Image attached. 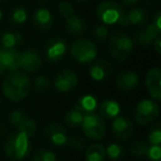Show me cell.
<instances>
[{
	"mask_svg": "<svg viewBox=\"0 0 161 161\" xmlns=\"http://www.w3.org/2000/svg\"><path fill=\"white\" fill-rule=\"evenodd\" d=\"M31 80L25 71L17 69L9 72L1 85L3 95L11 102H20L29 95L31 91Z\"/></svg>",
	"mask_w": 161,
	"mask_h": 161,
	"instance_id": "obj_1",
	"label": "cell"
},
{
	"mask_svg": "<svg viewBox=\"0 0 161 161\" xmlns=\"http://www.w3.org/2000/svg\"><path fill=\"white\" fill-rule=\"evenodd\" d=\"M96 17L102 23L105 25H118L123 27L129 25V21L127 18V14L125 10L113 0H105L102 1L96 7Z\"/></svg>",
	"mask_w": 161,
	"mask_h": 161,
	"instance_id": "obj_2",
	"label": "cell"
},
{
	"mask_svg": "<svg viewBox=\"0 0 161 161\" xmlns=\"http://www.w3.org/2000/svg\"><path fill=\"white\" fill-rule=\"evenodd\" d=\"M134 49V41L125 32H115L108 38V52L117 62H124L130 56Z\"/></svg>",
	"mask_w": 161,
	"mask_h": 161,
	"instance_id": "obj_3",
	"label": "cell"
},
{
	"mask_svg": "<svg viewBox=\"0 0 161 161\" xmlns=\"http://www.w3.org/2000/svg\"><path fill=\"white\" fill-rule=\"evenodd\" d=\"M31 149L30 138L25 136L22 131H17L8 137L5 143L6 156L14 161L25 159L29 154Z\"/></svg>",
	"mask_w": 161,
	"mask_h": 161,
	"instance_id": "obj_4",
	"label": "cell"
},
{
	"mask_svg": "<svg viewBox=\"0 0 161 161\" xmlns=\"http://www.w3.org/2000/svg\"><path fill=\"white\" fill-rule=\"evenodd\" d=\"M69 54L80 63H91L97 56V47L88 39H77L72 43Z\"/></svg>",
	"mask_w": 161,
	"mask_h": 161,
	"instance_id": "obj_5",
	"label": "cell"
},
{
	"mask_svg": "<svg viewBox=\"0 0 161 161\" xmlns=\"http://www.w3.org/2000/svg\"><path fill=\"white\" fill-rule=\"evenodd\" d=\"M80 127L83 129L84 135L91 140L98 141L105 137L106 124L98 114H95V113L85 114Z\"/></svg>",
	"mask_w": 161,
	"mask_h": 161,
	"instance_id": "obj_6",
	"label": "cell"
},
{
	"mask_svg": "<svg viewBox=\"0 0 161 161\" xmlns=\"http://www.w3.org/2000/svg\"><path fill=\"white\" fill-rule=\"evenodd\" d=\"M160 114V107L153 99L146 98L140 101L136 106L135 110V120L138 125L146 126L156 120Z\"/></svg>",
	"mask_w": 161,
	"mask_h": 161,
	"instance_id": "obj_7",
	"label": "cell"
},
{
	"mask_svg": "<svg viewBox=\"0 0 161 161\" xmlns=\"http://www.w3.org/2000/svg\"><path fill=\"white\" fill-rule=\"evenodd\" d=\"M77 75L72 69H62L56 74L54 78V87L60 93H69L77 86Z\"/></svg>",
	"mask_w": 161,
	"mask_h": 161,
	"instance_id": "obj_8",
	"label": "cell"
},
{
	"mask_svg": "<svg viewBox=\"0 0 161 161\" xmlns=\"http://www.w3.org/2000/svg\"><path fill=\"white\" fill-rule=\"evenodd\" d=\"M146 87L151 99L156 102L161 101V69L152 67L146 74Z\"/></svg>",
	"mask_w": 161,
	"mask_h": 161,
	"instance_id": "obj_9",
	"label": "cell"
},
{
	"mask_svg": "<svg viewBox=\"0 0 161 161\" xmlns=\"http://www.w3.org/2000/svg\"><path fill=\"white\" fill-rule=\"evenodd\" d=\"M42 65V58L34 49L25 50L20 53V69L25 73H34Z\"/></svg>",
	"mask_w": 161,
	"mask_h": 161,
	"instance_id": "obj_10",
	"label": "cell"
},
{
	"mask_svg": "<svg viewBox=\"0 0 161 161\" xmlns=\"http://www.w3.org/2000/svg\"><path fill=\"white\" fill-rule=\"evenodd\" d=\"M0 64L8 72L20 69V52L16 47H0Z\"/></svg>",
	"mask_w": 161,
	"mask_h": 161,
	"instance_id": "obj_11",
	"label": "cell"
},
{
	"mask_svg": "<svg viewBox=\"0 0 161 161\" xmlns=\"http://www.w3.org/2000/svg\"><path fill=\"white\" fill-rule=\"evenodd\" d=\"M44 134L45 137L50 140V142H52L54 146H58V147H62V146L66 145L67 139H69L66 129L61 124L58 123L47 124L44 128Z\"/></svg>",
	"mask_w": 161,
	"mask_h": 161,
	"instance_id": "obj_12",
	"label": "cell"
},
{
	"mask_svg": "<svg viewBox=\"0 0 161 161\" xmlns=\"http://www.w3.org/2000/svg\"><path fill=\"white\" fill-rule=\"evenodd\" d=\"M112 130L114 136L119 140H127L134 134V125L129 119L123 116H117L113 120Z\"/></svg>",
	"mask_w": 161,
	"mask_h": 161,
	"instance_id": "obj_13",
	"label": "cell"
},
{
	"mask_svg": "<svg viewBox=\"0 0 161 161\" xmlns=\"http://www.w3.org/2000/svg\"><path fill=\"white\" fill-rule=\"evenodd\" d=\"M67 44L62 38H53L45 45V55L50 62H58L64 56Z\"/></svg>",
	"mask_w": 161,
	"mask_h": 161,
	"instance_id": "obj_14",
	"label": "cell"
},
{
	"mask_svg": "<svg viewBox=\"0 0 161 161\" xmlns=\"http://www.w3.org/2000/svg\"><path fill=\"white\" fill-rule=\"evenodd\" d=\"M116 87L121 92H129L139 84V76L134 71H123L116 77Z\"/></svg>",
	"mask_w": 161,
	"mask_h": 161,
	"instance_id": "obj_15",
	"label": "cell"
},
{
	"mask_svg": "<svg viewBox=\"0 0 161 161\" xmlns=\"http://www.w3.org/2000/svg\"><path fill=\"white\" fill-rule=\"evenodd\" d=\"M112 74H113L112 63L107 60H104V58L96 61L90 69V76L92 77V80H96V82H101V80H106Z\"/></svg>",
	"mask_w": 161,
	"mask_h": 161,
	"instance_id": "obj_16",
	"label": "cell"
},
{
	"mask_svg": "<svg viewBox=\"0 0 161 161\" xmlns=\"http://www.w3.org/2000/svg\"><path fill=\"white\" fill-rule=\"evenodd\" d=\"M160 32L161 30H159L153 23H150L142 30L137 32L135 36V40L142 47H148V45L152 44V42L157 36H160Z\"/></svg>",
	"mask_w": 161,
	"mask_h": 161,
	"instance_id": "obj_17",
	"label": "cell"
},
{
	"mask_svg": "<svg viewBox=\"0 0 161 161\" xmlns=\"http://www.w3.org/2000/svg\"><path fill=\"white\" fill-rule=\"evenodd\" d=\"M33 23L38 29L40 30H49L53 25V16L50 12V10L45 9V8H40V9L36 10L32 17Z\"/></svg>",
	"mask_w": 161,
	"mask_h": 161,
	"instance_id": "obj_18",
	"label": "cell"
},
{
	"mask_svg": "<svg viewBox=\"0 0 161 161\" xmlns=\"http://www.w3.org/2000/svg\"><path fill=\"white\" fill-rule=\"evenodd\" d=\"M65 20H66L65 21V28H66V31L69 36H82L86 31V23L84 19H82L80 17L76 16V14H72Z\"/></svg>",
	"mask_w": 161,
	"mask_h": 161,
	"instance_id": "obj_19",
	"label": "cell"
},
{
	"mask_svg": "<svg viewBox=\"0 0 161 161\" xmlns=\"http://www.w3.org/2000/svg\"><path fill=\"white\" fill-rule=\"evenodd\" d=\"M120 114V105L115 99H105L99 105V116L103 119H114Z\"/></svg>",
	"mask_w": 161,
	"mask_h": 161,
	"instance_id": "obj_20",
	"label": "cell"
},
{
	"mask_svg": "<svg viewBox=\"0 0 161 161\" xmlns=\"http://www.w3.org/2000/svg\"><path fill=\"white\" fill-rule=\"evenodd\" d=\"M97 106H98L97 99L93 95H84L83 97H80L78 99V102L75 104L74 107L85 115V114L94 113L96 110Z\"/></svg>",
	"mask_w": 161,
	"mask_h": 161,
	"instance_id": "obj_21",
	"label": "cell"
},
{
	"mask_svg": "<svg viewBox=\"0 0 161 161\" xmlns=\"http://www.w3.org/2000/svg\"><path fill=\"white\" fill-rule=\"evenodd\" d=\"M85 158L86 161H104L106 158L105 147L102 143H92L86 149Z\"/></svg>",
	"mask_w": 161,
	"mask_h": 161,
	"instance_id": "obj_22",
	"label": "cell"
},
{
	"mask_svg": "<svg viewBox=\"0 0 161 161\" xmlns=\"http://www.w3.org/2000/svg\"><path fill=\"white\" fill-rule=\"evenodd\" d=\"M127 18L129 21V25H142L147 22L148 14L146 10L141 9V8H134L127 14Z\"/></svg>",
	"mask_w": 161,
	"mask_h": 161,
	"instance_id": "obj_23",
	"label": "cell"
},
{
	"mask_svg": "<svg viewBox=\"0 0 161 161\" xmlns=\"http://www.w3.org/2000/svg\"><path fill=\"white\" fill-rule=\"evenodd\" d=\"M0 42L3 47H16L22 42V36L19 32L7 31L1 36Z\"/></svg>",
	"mask_w": 161,
	"mask_h": 161,
	"instance_id": "obj_24",
	"label": "cell"
},
{
	"mask_svg": "<svg viewBox=\"0 0 161 161\" xmlns=\"http://www.w3.org/2000/svg\"><path fill=\"white\" fill-rule=\"evenodd\" d=\"M84 114L82 112H80L78 109H76L75 107H73L71 110L66 113L65 115V124L71 128H78L80 127L82 123H83Z\"/></svg>",
	"mask_w": 161,
	"mask_h": 161,
	"instance_id": "obj_25",
	"label": "cell"
},
{
	"mask_svg": "<svg viewBox=\"0 0 161 161\" xmlns=\"http://www.w3.org/2000/svg\"><path fill=\"white\" fill-rule=\"evenodd\" d=\"M16 128L18 129V131H22L23 134H25V136H27L28 138H32L36 131V124L33 119L30 118L27 115V116L18 124V126H17Z\"/></svg>",
	"mask_w": 161,
	"mask_h": 161,
	"instance_id": "obj_26",
	"label": "cell"
},
{
	"mask_svg": "<svg viewBox=\"0 0 161 161\" xmlns=\"http://www.w3.org/2000/svg\"><path fill=\"white\" fill-rule=\"evenodd\" d=\"M28 19V14L25 7H16L11 11L10 14V20L14 25H23Z\"/></svg>",
	"mask_w": 161,
	"mask_h": 161,
	"instance_id": "obj_27",
	"label": "cell"
},
{
	"mask_svg": "<svg viewBox=\"0 0 161 161\" xmlns=\"http://www.w3.org/2000/svg\"><path fill=\"white\" fill-rule=\"evenodd\" d=\"M148 147H149V146H148L145 141L136 140L130 146V152H131L132 156L137 157V158H142V157L147 156Z\"/></svg>",
	"mask_w": 161,
	"mask_h": 161,
	"instance_id": "obj_28",
	"label": "cell"
},
{
	"mask_svg": "<svg viewBox=\"0 0 161 161\" xmlns=\"http://www.w3.org/2000/svg\"><path fill=\"white\" fill-rule=\"evenodd\" d=\"M33 87L36 92L40 93H45L50 90L51 87V82L50 80L44 75H38L36 76V78L33 80Z\"/></svg>",
	"mask_w": 161,
	"mask_h": 161,
	"instance_id": "obj_29",
	"label": "cell"
},
{
	"mask_svg": "<svg viewBox=\"0 0 161 161\" xmlns=\"http://www.w3.org/2000/svg\"><path fill=\"white\" fill-rule=\"evenodd\" d=\"M33 161H58L55 153L47 149H40L33 154Z\"/></svg>",
	"mask_w": 161,
	"mask_h": 161,
	"instance_id": "obj_30",
	"label": "cell"
},
{
	"mask_svg": "<svg viewBox=\"0 0 161 161\" xmlns=\"http://www.w3.org/2000/svg\"><path fill=\"white\" fill-rule=\"evenodd\" d=\"M105 151H106V156L109 159H112V160H117L124 153V150L121 148V146L117 145V143H110V145H108V147L105 148Z\"/></svg>",
	"mask_w": 161,
	"mask_h": 161,
	"instance_id": "obj_31",
	"label": "cell"
},
{
	"mask_svg": "<svg viewBox=\"0 0 161 161\" xmlns=\"http://www.w3.org/2000/svg\"><path fill=\"white\" fill-rule=\"evenodd\" d=\"M148 140L150 145H160L161 143V128L160 123H158L156 126L152 127L148 135Z\"/></svg>",
	"mask_w": 161,
	"mask_h": 161,
	"instance_id": "obj_32",
	"label": "cell"
},
{
	"mask_svg": "<svg viewBox=\"0 0 161 161\" xmlns=\"http://www.w3.org/2000/svg\"><path fill=\"white\" fill-rule=\"evenodd\" d=\"M58 9L60 14L63 17V18H69L72 14H74V8L73 5L71 3H67V1H61L58 6Z\"/></svg>",
	"mask_w": 161,
	"mask_h": 161,
	"instance_id": "obj_33",
	"label": "cell"
},
{
	"mask_svg": "<svg viewBox=\"0 0 161 161\" xmlns=\"http://www.w3.org/2000/svg\"><path fill=\"white\" fill-rule=\"evenodd\" d=\"M151 161H160L161 159V148L160 145H150L148 147L147 156Z\"/></svg>",
	"mask_w": 161,
	"mask_h": 161,
	"instance_id": "obj_34",
	"label": "cell"
},
{
	"mask_svg": "<svg viewBox=\"0 0 161 161\" xmlns=\"http://www.w3.org/2000/svg\"><path fill=\"white\" fill-rule=\"evenodd\" d=\"M25 116H27V114H25L23 110L14 109V110H12V112L10 113V115H9V123L11 124L14 127H17V126H18V124L20 123V121L22 120Z\"/></svg>",
	"mask_w": 161,
	"mask_h": 161,
	"instance_id": "obj_35",
	"label": "cell"
},
{
	"mask_svg": "<svg viewBox=\"0 0 161 161\" xmlns=\"http://www.w3.org/2000/svg\"><path fill=\"white\" fill-rule=\"evenodd\" d=\"M66 145H69L71 148L73 149H76V150H80V149H83L85 147L86 142L82 137L80 136H73L72 138L67 139V142Z\"/></svg>",
	"mask_w": 161,
	"mask_h": 161,
	"instance_id": "obj_36",
	"label": "cell"
},
{
	"mask_svg": "<svg viewBox=\"0 0 161 161\" xmlns=\"http://www.w3.org/2000/svg\"><path fill=\"white\" fill-rule=\"evenodd\" d=\"M108 34H109V31L105 25H98L94 28V36L98 40L105 41L108 38Z\"/></svg>",
	"mask_w": 161,
	"mask_h": 161,
	"instance_id": "obj_37",
	"label": "cell"
},
{
	"mask_svg": "<svg viewBox=\"0 0 161 161\" xmlns=\"http://www.w3.org/2000/svg\"><path fill=\"white\" fill-rule=\"evenodd\" d=\"M151 23H153L159 30H161V11H158L156 14H154Z\"/></svg>",
	"mask_w": 161,
	"mask_h": 161,
	"instance_id": "obj_38",
	"label": "cell"
},
{
	"mask_svg": "<svg viewBox=\"0 0 161 161\" xmlns=\"http://www.w3.org/2000/svg\"><path fill=\"white\" fill-rule=\"evenodd\" d=\"M152 45H153L154 50H156V52L158 54H161V38L160 36H157L156 39L153 40V42H152Z\"/></svg>",
	"mask_w": 161,
	"mask_h": 161,
	"instance_id": "obj_39",
	"label": "cell"
},
{
	"mask_svg": "<svg viewBox=\"0 0 161 161\" xmlns=\"http://www.w3.org/2000/svg\"><path fill=\"white\" fill-rule=\"evenodd\" d=\"M121 1H123V3L126 6H134L138 3L139 0H121Z\"/></svg>",
	"mask_w": 161,
	"mask_h": 161,
	"instance_id": "obj_40",
	"label": "cell"
},
{
	"mask_svg": "<svg viewBox=\"0 0 161 161\" xmlns=\"http://www.w3.org/2000/svg\"><path fill=\"white\" fill-rule=\"evenodd\" d=\"M5 72H6L5 67H3V65L0 64V76L3 75V73H5Z\"/></svg>",
	"mask_w": 161,
	"mask_h": 161,
	"instance_id": "obj_41",
	"label": "cell"
},
{
	"mask_svg": "<svg viewBox=\"0 0 161 161\" xmlns=\"http://www.w3.org/2000/svg\"><path fill=\"white\" fill-rule=\"evenodd\" d=\"M74 1H77V3H84V1H87V0H74Z\"/></svg>",
	"mask_w": 161,
	"mask_h": 161,
	"instance_id": "obj_42",
	"label": "cell"
},
{
	"mask_svg": "<svg viewBox=\"0 0 161 161\" xmlns=\"http://www.w3.org/2000/svg\"><path fill=\"white\" fill-rule=\"evenodd\" d=\"M1 19H3V11L0 10V21H1Z\"/></svg>",
	"mask_w": 161,
	"mask_h": 161,
	"instance_id": "obj_43",
	"label": "cell"
},
{
	"mask_svg": "<svg viewBox=\"0 0 161 161\" xmlns=\"http://www.w3.org/2000/svg\"><path fill=\"white\" fill-rule=\"evenodd\" d=\"M1 1H3V0H0V3H1Z\"/></svg>",
	"mask_w": 161,
	"mask_h": 161,
	"instance_id": "obj_44",
	"label": "cell"
},
{
	"mask_svg": "<svg viewBox=\"0 0 161 161\" xmlns=\"http://www.w3.org/2000/svg\"><path fill=\"white\" fill-rule=\"evenodd\" d=\"M0 103H1V99H0Z\"/></svg>",
	"mask_w": 161,
	"mask_h": 161,
	"instance_id": "obj_45",
	"label": "cell"
}]
</instances>
